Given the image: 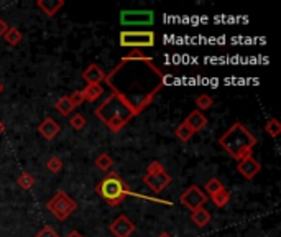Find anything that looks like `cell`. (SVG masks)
Here are the masks:
<instances>
[{"label":"cell","instance_id":"cell-1","mask_svg":"<svg viewBox=\"0 0 281 237\" xmlns=\"http://www.w3.org/2000/svg\"><path fill=\"white\" fill-rule=\"evenodd\" d=\"M104 82L112 89V94L94 114L112 134H118L153 102L165 84V74L151 58L140 61L122 58L109 74H105Z\"/></svg>","mask_w":281,"mask_h":237},{"label":"cell","instance_id":"cell-2","mask_svg":"<svg viewBox=\"0 0 281 237\" xmlns=\"http://www.w3.org/2000/svg\"><path fill=\"white\" fill-rule=\"evenodd\" d=\"M217 143L221 145L224 152L240 162L247 155H252V150L257 145V137L245 127L242 122H234L224 134L217 138Z\"/></svg>","mask_w":281,"mask_h":237},{"label":"cell","instance_id":"cell-3","mask_svg":"<svg viewBox=\"0 0 281 237\" xmlns=\"http://www.w3.org/2000/svg\"><path fill=\"white\" fill-rule=\"evenodd\" d=\"M94 191L102 198L105 204L115 208L123 203L125 198L132 196V191L125 180L117 171H109L99 183L96 185Z\"/></svg>","mask_w":281,"mask_h":237},{"label":"cell","instance_id":"cell-4","mask_svg":"<svg viewBox=\"0 0 281 237\" xmlns=\"http://www.w3.org/2000/svg\"><path fill=\"white\" fill-rule=\"evenodd\" d=\"M46 209L58 221H66L74 211H77V203L69 196L65 190H59L54 196L46 203Z\"/></svg>","mask_w":281,"mask_h":237},{"label":"cell","instance_id":"cell-5","mask_svg":"<svg viewBox=\"0 0 281 237\" xmlns=\"http://www.w3.org/2000/svg\"><path fill=\"white\" fill-rule=\"evenodd\" d=\"M118 43L122 48H133V50H142V48H151L157 43V35L151 30H123L118 35Z\"/></svg>","mask_w":281,"mask_h":237},{"label":"cell","instance_id":"cell-6","mask_svg":"<svg viewBox=\"0 0 281 237\" xmlns=\"http://www.w3.org/2000/svg\"><path fill=\"white\" fill-rule=\"evenodd\" d=\"M143 183L148 186L154 194H160V193H163L168 188V185L171 183V176L160 162H151L148 165V168H146V175L143 176Z\"/></svg>","mask_w":281,"mask_h":237},{"label":"cell","instance_id":"cell-7","mask_svg":"<svg viewBox=\"0 0 281 237\" xmlns=\"http://www.w3.org/2000/svg\"><path fill=\"white\" fill-rule=\"evenodd\" d=\"M179 201L186 209H189V211H196V209H199V208H204V204L209 201V198L206 196V193L202 191L198 185H191L179 196Z\"/></svg>","mask_w":281,"mask_h":237},{"label":"cell","instance_id":"cell-8","mask_svg":"<svg viewBox=\"0 0 281 237\" xmlns=\"http://www.w3.org/2000/svg\"><path fill=\"white\" fill-rule=\"evenodd\" d=\"M154 13L151 10H122L120 12V23L129 26L138 25H153Z\"/></svg>","mask_w":281,"mask_h":237},{"label":"cell","instance_id":"cell-9","mask_svg":"<svg viewBox=\"0 0 281 237\" xmlns=\"http://www.w3.org/2000/svg\"><path fill=\"white\" fill-rule=\"evenodd\" d=\"M109 231L115 237H130L135 232V224L125 214H120L112 221V224L109 226Z\"/></svg>","mask_w":281,"mask_h":237},{"label":"cell","instance_id":"cell-10","mask_svg":"<svg viewBox=\"0 0 281 237\" xmlns=\"http://www.w3.org/2000/svg\"><path fill=\"white\" fill-rule=\"evenodd\" d=\"M237 171L245 180H254L260 171H262V163L254 158V155H247L237 163Z\"/></svg>","mask_w":281,"mask_h":237},{"label":"cell","instance_id":"cell-11","mask_svg":"<svg viewBox=\"0 0 281 237\" xmlns=\"http://www.w3.org/2000/svg\"><path fill=\"white\" fill-rule=\"evenodd\" d=\"M38 134L45 138V140H54L58 134L61 132V125L51 117H46L43 122L38 125Z\"/></svg>","mask_w":281,"mask_h":237},{"label":"cell","instance_id":"cell-12","mask_svg":"<svg viewBox=\"0 0 281 237\" xmlns=\"http://www.w3.org/2000/svg\"><path fill=\"white\" fill-rule=\"evenodd\" d=\"M184 122L188 124V127L191 129L194 134H198V132H201L202 129L206 127L209 121H207V117L201 112V110L196 109V110H193V112L184 118Z\"/></svg>","mask_w":281,"mask_h":237},{"label":"cell","instance_id":"cell-13","mask_svg":"<svg viewBox=\"0 0 281 237\" xmlns=\"http://www.w3.org/2000/svg\"><path fill=\"white\" fill-rule=\"evenodd\" d=\"M82 79L87 84H101L105 79V71L97 65H89L86 71L82 73Z\"/></svg>","mask_w":281,"mask_h":237},{"label":"cell","instance_id":"cell-14","mask_svg":"<svg viewBox=\"0 0 281 237\" xmlns=\"http://www.w3.org/2000/svg\"><path fill=\"white\" fill-rule=\"evenodd\" d=\"M37 7L48 17H54L65 7V0H38Z\"/></svg>","mask_w":281,"mask_h":237},{"label":"cell","instance_id":"cell-15","mask_svg":"<svg viewBox=\"0 0 281 237\" xmlns=\"http://www.w3.org/2000/svg\"><path fill=\"white\" fill-rule=\"evenodd\" d=\"M191 221L198 227H204L210 222V213L207 211L206 208H199V209H196V211L191 213Z\"/></svg>","mask_w":281,"mask_h":237},{"label":"cell","instance_id":"cell-16","mask_svg":"<svg viewBox=\"0 0 281 237\" xmlns=\"http://www.w3.org/2000/svg\"><path fill=\"white\" fill-rule=\"evenodd\" d=\"M82 94H84V101L94 102L104 94V87L101 84H87L86 87H84Z\"/></svg>","mask_w":281,"mask_h":237},{"label":"cell","instance_id":"cell-17","mask_svg":"<svg viewBox=\"0 0 281 237\" xmlns=\"http://www.w3.org/2000/svg\"><path fill=\"white\" fill-rule=\"evenodd\" d=\"M4 38L5 41L9 43L10 46H18L20 45V41L23 40V33L20 32L17 26H10L9 30H7V33L4 35Z\"/></svg>","mask_w":281,"mask_h":237},{"label":"cell","instance_id":"cell-18","mask_svg":"<svg viewBox=\"0 0 281 237\" xmlns=\"http://www.w3.org/2000/svg\"><path fill=\"white\" fill-rule=\"evenodd\" d=\"M54 109L58 110V112H59L61 115H69V114H71L73 110H74L71 101H69V96H63V97H59V99L56 101V104H54Z\"/></svg>","mask_w":281,"mask_h":237},{"label":"cell","instance_id":"cell-19","mask_svg":"<svg viewBox=\"0 0 281 237\" xmlns=\"http://www.w3.org/2000/svg\"><path fill=\"white\" fill-rule=\"evenodd\" d=\"M174 135H176L181 142H189L196 134H194V132H193L191 129L188 127L186 122H181V124L178 125V127H176V130H174Z\"/></svg>","mask_w":281,"mask_h":237},{"label":"cell","instance_id":"cell-20","mask_svg":"<svg viewBox=\"0 0 281 237\" xmlns=\"http://www.w3.org/2000/svg\"><path fill=\"white\" fill-rule=\"evenodd\" d=\"M17 183H18L20 188H22V190L28 191V190H32L35 185H37V180H35V176L32 175V173L23 171L22 175L17 178Z\"/></svg>","mask_w":281,"mask_h":237},{"label":"cell","instance_id":"cell-21","mask_svg":"<svg viewBox=\"0 0 281 237\" xmlns=\"http://www.w3.org/2000/svg\"><path fill=\"white\" fill-rule=\"evenodd\" d=\"M210 201L215 208H226L230 201V193L227 190H222L219 193H215L214 196H210Z\"/></svg>","mask_w":281,"mask_h":237},{"label":"cell","instance_id":"cell-22","mask_svg":"<svg viewBox=\"0 0 281 237\" xmlns=\"http://www.w3.org/2000/svg\"><path fill=\"white\" fill-rule=\"evenodd\" d=\"M114 165V158H112L109 153H101L99 157L96 158V166L102 171H109Z\"/></svg>","mask_w":281,"mask_h":237},{"label":"cell","instance_id":"cell-23","mask_svg":"<svg viewBox=\"0 0 281 237\" xmlns=\"http://www.w3.org/2000/svg\"><path fill=\"white\" fill-rule=\"evenodd\" d=\"M204 190L206 193L209 194V196H214L215 193H219L222 190H226V186L222 185V181L221 180H217V178H210L207 183L204 185Z\"/></svg>","mask_w":281,"mask_h":237},{"label":"cell","instance_id":"cell-24","mask_svg":"<svg viewBox=\"0 0 281 237\" xmlns=\"http://www.w3.org/2000/svg\"><path fill=\"white\" fill-rule=\"evenodd\" d=\"M265 132L270 137L276 138L281 134V124L278 122V118H270V121L265 124Z\"/></svg>","mask_w":281,"mask_h":237},{"label":"cell","instance_id":"cell-25","mask_svg":"<svg viewBox=\"0 0 281 237\" xmlns=\"http://www.w3.org/2000/svg\"><path fill=\"white\" fill-rule=\"evenodd\" d=\"M212 97L207 96V94H201L196 97V106H198V110H201V112H204V110L210 109V106H212Z\"/></svg>","mask_w":281,"mask_h":237},{"label":"cell","instance_id":"cell-26","mask_svg":"<svg viewBox=\"0 0 281 237\" xmlns=\"http://www.w3.org/2000/svg\"><path fill=\"white\" fill-rule=\"evenodd\" d=\"M63 166H65V163H63V160L58 158V157H51V158L46 162V168H48V171L54 173V175L63 170Z\"/></svg>","mask_w":281,"mask_h":237},{"label":"cell","instance_id":"cell-27","mask_svg":"<svg viewBox=\"0 0 281 237\" xmlns=\"http://www.w3.org/2000/svg\"><path fill=\"white\" fill-rule=\"evenodd\" d=\"M69 125H71L74 130H82L84 127H86V117H84L82 114H74V115H71V118H69Z\"/></svg>","mask_w":281,"mask_h":237},{"label":"cell","instance_id":"cell-28","mask_svg":"<svg viewBox=\"0 0 281 237\" xmlns=\"http://www.w3.org/2000/svg\"><path fill=\"white\" fill-rule=\"evenodd\" d=\"M69 101H71L74 109L82 106V104H84V94H82V91H74V93L71 94V97H69Z\"/></svg>","mask_w":281,"mask_h":237},{"label":"cell","instance_id":"cell-29","mask_svg":"<svg viewBox=\"0 0 281 237\" xmlns=\"http://www.w3.org/2000/svg\"><path fill=\"white\" fill-rule=\"evenodd\" d=\"M35 237H59V234L54 231L51 226H45Z\"/></svg>","mask_w":281,"mask_h":237},{"label":"cell","instance_id":"cell-30","mask_svg":"<svg viewBox=\"0 0 281 237\" xmlns=\"http://www.w3.org/2000/svg\"><path fill=\"white\" fill-rule=\"evenodd\" d=\"M125 60H133V61H140V60H148V56L142 51V50H133L130 54L125 56Z\"/></svg>","mask_w":281,"mask_h":237},{"label":"cell","instance_id":"cell-31","mask_svg":"<svg viewBox=\"0 0 281 237\" xmlns=\"http://www.w3.org/2000/svg\"><path fill=\"white\" fill-rule=\"evenodd\" d=\"M10 28V25L5 22V20L0 18V37H4V35L7 33V30Z\"/></svg>","mask_w":281,"mask_h":237},{"label":"cell","instance_id":"cell-32","mask_svg":"<svg viewBox=\"0 0 281 237\" xmlns=\"http://www.w3.org/2000/svg\"><path fill=\"white\" fill-rule=\"evenodd\" d=\"M66 237H84V235H82V234H81L79 231H71V232H69V234H68Z\"/></svg>","mask_w":281,"mask_h":237},{"label":"cell","instance_id":"cell-33","mask_svg":"<svg viewBox=\"0 0 281 237\" xmlns=\"http://www.w3.org/2000/svg\"><path fill=\"white\" fill-rule=\"evenodd\" d=\"M4 132H5V124H4L2 121H0V135H2Z\"/></svg>","mask_w":281,"mask_h":237},{"label":"cell","instance_id":"cell-34","mask_svg":"<svg viewBox=\"0 0 281 237\" xmlns=\"http://www.w3.org/2000/svg\"><path fill=\"white\" fill-rule=\"evenodd\" d=\"M158 237H171V234H168V232H161Z\"/></svg>","mask_w":281,"mask_h":237},{"label":"cell","instance_id":"cell-35","mask_svg":"<svg viewBox=\"0 0 281 237\" xmlns=\"http://www.w3.org/2000/svg\"><path fill=\"white\" fill-rule=\"evenodd\" d=\"M2 91H4V84L0 82V94H2Z\"/></svg>","mask_w":281,"mask_h":237}]
</instances>
